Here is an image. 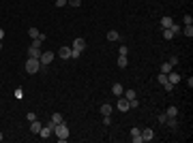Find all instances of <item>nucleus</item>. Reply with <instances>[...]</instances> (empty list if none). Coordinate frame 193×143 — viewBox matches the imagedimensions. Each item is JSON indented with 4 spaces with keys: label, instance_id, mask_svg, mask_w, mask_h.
<instances>
[{
    "label": "nucleus",
    "instance_id": "nucleus-30",
    "mask_svg": "<svg viewBox=\"0 0 193 143\" xmlns=\"http://www.w3.org/2000/svg\"><path fill=\"white\" fill-rule=\"evenodd\" d=\"M13 94H15V98H17V100H22V98H24V90H22V88H17Z\"/></svg>",
    "mask_w": 193,
    "mask_h": 143
},
{
    "label": "nucleus",
    "instance_id": "nucleus-6",
    "mask_svg": "<svg viewBox=\"0 0 193 143\" xmlns=\"http://www.w3.org/2000/svg\"><path fill=\"white\" fill-rule=\"evenodd\" d=\"M71 49H75V51H84V49H86V39H75L73 45H71Z\"/></svg>",
    "mask_w": 193,
    "mask_h": 143
},
{
    "label": "nucleus",
    "instance_id": "nucleus-42",
    "mask_svg": "<svg viewBox=\"0 0 193 143\" xmlns=\"http://www.w3.org/2000/svg\"><path fill=\"white\" fill-rule=\"evenodd\" d=\"M0 51H2V41H0Z\"/></svg>",
    "mask_w": 193,
    "mask_h": 143
},
{
    "label": "nucleus",
    "instance_id": "nucleus-12",
    "mask_svg": "<svg viewBox=\"0 0 193 143\" xmlns=\"http://www.w3.org/2000/svg\"><path fill=\"white\" fill-rule=\"evenodd\" d=\"M165 115H167V118H178V107H176V105H170L167 111H165Z\"/></svg>",
    "mask_w": 193,
    "mask_h": 143
},
{
    "label": "nucleus",
    "instance_id": "nucleus-39",
    "mask_svg": "<svg viewBox=\"0 0 193 143\" xmlns=\"http://www.w3.org/2000/svg\"><path fill=\"white\" fill-rule=\"evenodd\" d=\"M109 122H112V118H109V115H103V124L109 126Z\"/></svg>",
    "mask_w": 193,
    "mask_h": 143
},
{
    "label": "nucleus",
    "instance_id": "nucleus-19",
    "mask_svg": "<svg viewBox=\"0 0 193 143\" xmlns=\"http://www.w3.org/2000/svg\"><path fill=\"white\" fill-rule=\"evenodd\" d=\"M172 68H174V66H172V64H170V62H163V64H161V66H159V73H165V75H167V73H170V71H172Z\"/></svg>",
    "mask_w": 193,
    "mask_h": 143
},
{
    "label": "nucleus",
    "instance_id": "nucleus-40",
    "mask_svg": "<svg viewBox=\"0 0 193 143\" xmlns=\"http://www.w3.org/2000/svg\"><path fill=\"white\" fill-rule=\"evenodd\" d=\"M67 4V0H56V6H64Z\"/></svg>",
    "mask_w": 193,
    "mask_h": 143
},
{
    "label": "nucleus",
    "instance_id": "nucleus-34",
    "mask_svg": "<svg viewBox=\"0 0 193 143\" xmlns=\"http://www.w3.org/2000/svg\"><path fill=\"white\" fill-rule=\"evenodd\" d=\"M80 56H82V51H75V49H71V58H73V60H77Z\"/></svg>",
    "mask_w": 193,
    "mask_h": 143
},
{
    "label": "nucleus",
    "instance_id": "nucleus-29",
    "mask_svg": "<svg viewBox=\"0 0 193 143\" xmlns=\"http://www.w3.org/2000/svg\"><path fill=\"white\" fill-rule=\"evenodd\" d=\"M129 53V47L127 45H120V49H118V56H127Z\"/></svg>",
    "mask_w": 193,
    "mask_h": 143
},
{
    "label": "nucleus",
    "instance_id": "nucleus-41",
    "mask_svg": "<svg viewBox=\"0 0 193 143\" xmlns=\"http://www.w3.org/2000/svg\"><path fill=\"white\" fill-rule=\"evenodd\" d=\"M2 139H4V137H2V133H0V141H2Z\"/></svg>",
    "mask_w": 193,
    "mask_h": 143
},
{
    "label": "nucleus",
    "instance_id": "nucleus-11",
    "mask_svg": "<svg viewBox=\"0 0 193 143\" xmlns=\"http://www.w3.org/2000/svg\"><path fill=\"white\" fill-rule=\"evenodd\" d=\"M112 111H114V107L109 102H103L101 105V115H112Z\"/></svg>",
    "mask_w": 193,
    "mask_h": 143
},
{
    "label": "nucleus",
    "instance_id": "nucleus-15",
    "mask_svg": "<svg viewBox=\"0 0 193 143\" xmlns=\"http://www.w3.org/2000/svg\"><path fill=\"white\" fill-rule=\"evenodd\" d=\"M118 39H122V34L118 30H109L107 32V41H118Z\"/></svg>",
    "mask_w": 193,
    "mask_h": 143
},
{
    "label": "nucleus",
    "instance_id": "nucleus-38",
    "mask_svg": "<svg viewBox=\"0 0 193 143\" xmlns=\"http://www.w3.org/2000/svg\"><path fill=\"white\" fill-rule=\"evenodd\" d=\"M26 120H28V122H35V120H37V115H35V113H32V111H30V113H28V115H26Z\"/></svg>",
    "mask_w": 193,
    "mask_h": 143
},
{
    "label": "nucleus",
    "instance_id": "nucleus-31",
    "mask_svg": "<svg viewBox=\"0 0 193 143\" xmlns=\"http://www.w3.org/2000/svg\"><path fill=\"white\" fill-rule=\"evenodd\" d=\"M140 107V102H138V98H133V100H129V109H138Z\"/></svg>",
    "mask_w": 193,
    "mask_h": 143
},
{
    "label": "nucleus",
    "instance_id": "nucleus-13",
    "mask_svg": "<svg viewBox=\"0 0 193 143\" xmlns=\"http://www.w3.org/2000/svg\"><path fill=\"white\" fill-rule=\"evenodd\" d=\"M41 126H43V124H41L39 120H35V122H30V133H32V135H39V130H41Z\"/></svg>",
    "mask_w": 193,
    "mask_h": 143
},
{
    "label": "nucleus",
    "instance_id": "nucleus-14",
    "mask_svg": "<svg viewBox=\"0 0 193 143\" xmlns=\"http://www.w3.org/2000/svg\"><path fill=\"white\" fill-rule=\"evenodd\" d=\"M43 41H45V37H43V34H39L37 39H32V45H30V47H35V49H41Z\"/></svg>",
    "mask_w": 193,
    "mask_h": 143
},
{
    "label": "nucleus",
    "instance_id": "nucleus-4",
    "mask_svg": "<svg viewBox=\"0 0 193 143\" xmlns=\"http://www.w3.org/2000/svg\"><path fill=\"white\" fill-rule=\"evenodd\" d=\"M116 109H118L120 113H125V111H129V100H127L125 96H118V105H116Z\"/></svg>",
    "mask_w": 193,
    "mask_h": 143
},
{
    "label": "nucleus",
    "instance_id": "nucleus-26",
    "mask_svg": "<svg viewBox=\"0 0 193 143\" xmlns=\"http://www.w3.org/2000/svg\"><path fill=\"white\" fill-rule=\"evenodd\" d=\"M165 124H167L170 128H176V126H178V122H176V118H167V122H165Z\"/></svg>",
    "mask_w": 193,
    "mask_h": 143
},
{
    "label": "nucleus",
    "instance_id": "nucleus-37",
    "mask_svg": "<svg viewBox=\"0 0 193 143\" xmlns=\"http://www.w3.org/2000/svg\"><path fill=\"white\" fill-rule=\"evenodd\" d=\"M163 88H165V92H172V90H174V86H172L170 81H167V83H163Z\"/></svg>",
    "mask_w": 193,
    "mask_h": 143
},
{
    "label": "nucleus",
    "instance_id": "nucleus-5",
    "mask_svg": "<svg viewBox=\"0 0 193 143\" xmlns=\"http://www.w3.org/2000/svg\"><path fill=\"white\" fill-rule=\"evenodd\" d=\"M131 141L133 143H142V130H140L138 126L131 128Z\"/></svg>",
    "mask_w": 193,
    "mask_h": 143
},
{
    "label": "nucleus",
    "instance_id": "nucleus-20",
    "mask_svg": "<svg viewBox=\"0 0 193 143\" xmlns=\"http://www.w3.org/2000/svg\"><path fill=\"white\" fill-rule=\"evenodd\" d=\"M122 96H125L127 100H133V98H138V92H135V90H125Z\"/></svg>",
    "mask_w": 193,
    "mask_h": 143
},
{
    "label": "nucleus",
    "instance_id": "nucleus-1",
    "mask_svg": "<svg viewBox=\"0 0 193 143\" xmlns=\"http://www.w3.org/2000/svg\"><path fill=\"white\" fill-rule=\"evenodd\" d=\"M43 66H41V60L39 58H28L26 60V73L28 75H35V73H39Z\"/></svg>",
    "mask_w": 193,
    "mask_h": 143
},
{
    "label": "nucleus",
    "instance_id": "nucleus-27",
    "mask_svg": "<svg viewBox=\"0 0 193 143\" xmlns=\"http://www.w3.org/2000/svg\"><path fill=\"white\" fill-rule=\"evenodd\" d=\"M157 79H159V83H161V86H163V83H167V75H165V73H159V77H157Z\"/></svg>",
    "mask_w": 193,
    "mask_h": 143
},
{
    "label": "nucleus",
    "instance_id": "nucleus-23",
    "mask_svg": "<svg viewBox=\"0 0 193 143\" xmlns=\"http://www.w3.org/2000/svg\"><path fill=\"white\" fill-rule=\"evenodd\" d=\"M51 122H54V124H60V122H64V120H62V113H54V115H51Z\"/></svg>",
    "mask_w": 193,
    "mask_h": 143
},
{
    "label": "nucleus",
    "instance_id": "nucleus-35",
    "mask_svg": "<svg viewBox=\"0 0 193 143\" xmlns=\"http://www.w3.org/2000/svg\"><path fill=\"white\" fill-rule=\"evenodd\" d=\"M167 62H170V64H172V66H176V64H178V56H172V58H170V60H167Z\"/></svg>",
    "mask_w": 193,
    "mask_h": 143
},
{
    "label": "nucleus",
    "instance_id": "nucleus-25",
    "mask_svg": "<svg viewBox=\"0 0 193 143\" xmlns=\"http://www.w3.org/2000/svg\"><path fill=\"white\" fill-rule=\"evenodd\" d=\"M39 34H41V32H39L37 28H30V30H28V37H30V39H37Z\"/></svg>",
    "mask_w": 193,
    "mask_h": 143
},
{
    "label": "nucleus",
    "instance_id": "nucleus-18",
    "mask_svg": "<svg viewBox=\"0 0 193 143\" xmlns=\"http://www.w3.org/2000/svg\"><path fill=\"white\" fill-rule=\"evenodd\" d=\"M118 66H120V68H127V66H129V58H127V56H118Z\"/></svg>",
    "mask_w": 193,
    "mask_h": 143
},
{
    "label": "nucleus",
    "instance_id": "nucleus-21",
    "mask_svg": "<svg viewBox=\"0 0 193 143\" xmlns=\"http://www.w3.org/2000/svg\"><path fill=\"white\" fill-rule=\"evenodd\" d=\"M28 58H41V49L28 47Z\"/></svg>",
    "mask_w": 193,
    "mask_h": 143
},
{
    "label": "nucleus",
    "instance_id": "nucleus-24",
    "mask_svg": "<svg viewBox=\"0 0 193 143\" xmlns=\"http://www.w3.org/2000/svg\"><path fill=\"white\" fill-rule=\"evenodd\" d=\"M183 34L191 39V37H193V26H185V30H183Z\"/></svg>",
    "mask_w": 193,
    "mask_h": 143
},
{
    "label": "nucleus",
    "instance_id": "nucleus-22",
    "mask_svg": "<svg viewBox=\"0 0 193 143\" xmlns=\"http://www.w3.org/2000/svg\"><path fill=\"white\" fill-rule=\"evenodd\" d=\"M174 37H176V34H174V32H172L170 28H165V30H163V39H167V41H172Z\"/></svg>",
    "mask_w": 193,
    "mask_h": 143
},
{
    "label": "nucleus",
    "instance_id": "nucleus-33",
    "mask_svg": "<svg viewBox=\"0 0 193 143\" xmlns=\"http://www.w3.org/2000/svg\"><path fill=\"white\" fill-rule=\"evenodd\" d=\"M157 120H159L161 124H165V122H167V115H165V113H159V115H157Z\"/></svg>",
    "mask_w": 193,
    "mask_h": 143
},
{
    "label": "nucleus",
    "instance_id": "nucleus-16",
    "mask_svg": "<svg viewBox=\"0 0 193 143\" xmlns=\"http://www.w3.org/2000/svg\"><path fill=\"white\" fill-rule=\"evenodd\" d=\"M122 92H125V88H122L120 83H114V86H112V94L114 96H122Z\"/></svg>",
    "mask_w": 193,
    "mask_h": 143
},
{
    "label": "nucleus",
    "instance_id": "nucleus-8",
    "mask_svg": "<svg viewBox=\"0 0 193 143\" xmlns=\"http://www.w3.org/2000/svg\"><path fill=\"white\" fill-rule=\"evenodd\" d=\"M39 137H41V139H49V137H51V128H49V124L41 126V130H39Z\"/></svg>",
    "mask_w": 193,
    "mask_h": 143
},
{
    "label": "nucleus",
    "instance_id": "nucleus-36",
    "mask_svg": "<svg viewBox=\"0 0 193 143\" xmlns=\"http://www.w3.org/2000/svg\"><path fill=\"white\" fill-rule=\"evenodd\" d=\"M67 4H71V6H80L82 0H67Z\"/></svg>",
    "mask_w": 193,
    "mask_h": 143
},
{
    "label": "nucleus",
    "instance_id": "nucleus-17",
    "mask_svg": "<svg viewBox=\"0 0 193 143\" xmlns=\"http://www.w3.org/2000/svg\"><path fill=\"white\" fill-rule=\"evenodd\" d=\"M172 24H174L172 17H161V28H163V30H165V28H172Z\"/></svg>",
    "mask_w": 193,
    "mask_h": 143
},
{
    "label": "nucleus",
    "instance_id": "nucleus-9",
    "mask_svg": "<svg viewBox=\"0 0 193 143\" xmlns=\"http://www.w3.org/2000/svg\"><path fill=\"white\" fill-rule=\"evenodd\" d=\"M58 56H60L62 60H69V58H71V47H67V45L60 47V49H58Z\"/></svg>",
    "mask_w": 193,
    "mask_h": 143
},
{
    "label": "nucleus",
    "instance_id": "nucleus-7",
    "mask_svg": "<svg viewBox=\"0 0 193 143\" xmlns=\"http://www.w3.org/2000/svg\"><path fill=\"white\" fill-rule=\"evenodd\" d=\"M167 81H170L172 86H176V83L180 81V73H176V71H170V73H167Z\"/></svg>",
    "mask_w": 193,
    "mask_h": 143
},
{
    "label": "nucleus",
    "instance_id": "nucleus-2",
    "mask_svg": "<svg viewBox=\"0 0 193 143\" xmlns=\"http://www.w3.org/2000/svg\"><path fill=\"white\" fill-rule=\"evenodd\" d=\"M54 135L58 137V141H67V137H69V126L64 124V122H60V124H56V128H54Z\"/></svg>",
    "mask_w": 193,
    "mask_h": 143
},
{
    "label": "nucleus",
    "instance_id": "nucleus-32",
    "mask_svg": "<svg viewBox=\"0 0 193 143\" xmlns=\"http://www.w3.org/2000/svg\"><path fill=\"white\" fill-rule=\"evenodd\" d=\"M170 30H172L174 34H180V26H178V24H172V28H170Z\"/></svg>",
    "mask_w": 193,
    "mask_h": 143
},
{
    "label": "nucleus",
    "instance_id": "nucleus-3",
    "mask_svg": "<svg viewBox=\"0 0 193 143\" xmlns=\"http://www.w3.org/2000/svg\"><path fill=\"white\" fill-rule=\"evenodd\" d=\"M41 66H47V64H51V60H54V51H41Z\"/></svg>",
    "mask_w": 193,
    "mask_h": 143
},
{
    "label": "nucleus",
    "instance_id": "nucleus-10",
    "mask_svg": "<svg viewBox=\"0 0 193 143\" xmlns=\"http://www.w3.org/2000/svg\"><path fill=\"white\" fill-rule=\"evenodd\" d=\"M152 139H154L152 128H144V130H142V141H152Z\"/></svg>",
    "mask_w": 193,
    "mask_h": 143
},
{
    "label": "nucleus",
    "instance_id": "nucleus-28",
    "mask_svg": "<svg viewBox=\"0 0 193 143\" xmlns=\"http://www.w3.org/2000/svg\"><path fill=\"white\" fill-rule=\"evenodd\" d=\"M183 21H185V26H193V17H191V15H185Z\"/></svg>",
    "mask_w": 193,
    "mask_h": 143
}]
</instances>
